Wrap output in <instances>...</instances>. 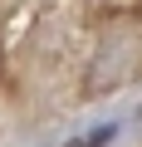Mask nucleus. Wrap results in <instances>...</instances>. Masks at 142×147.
<instances>
[{
  "label": "nucleus",
  "instance_id": "f257e3e1",
  "mask_svg": "<svg viewBox=\"0 0 142 147\" xmlns=\"http://www.w3.org/2000/svg\"><path fill=\"white\" fill-rule=\"evenodd\" d=\"M108 137H113V127H98L93 137H79V142H69V147H103Z\"/></svg>",
  "mask_w": 142,
  "mask_h": 147
}]
</instances>
